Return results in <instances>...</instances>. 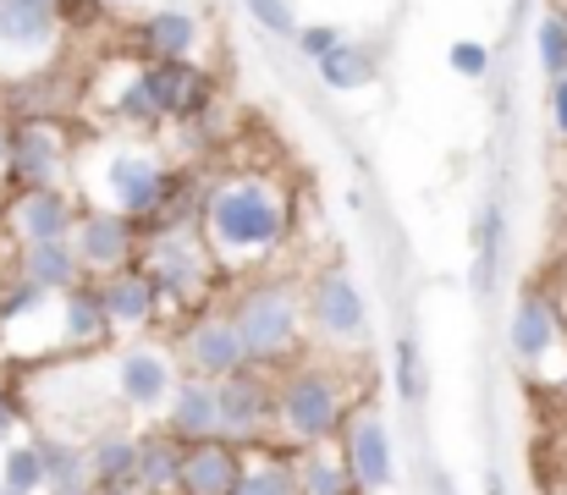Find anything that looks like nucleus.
<instances>
[{"label": "nucleus", "instance_id": "obj_1", "mask_svg": "<svg viewBox=\"0 0 567 495\" xmlns=\"http://www.w3.org/2000/svg\"><path fill=\"white\" fill-rule=\"evenodd\" d=\"M281 198L265 182H226L209 193V237L220 254H265L281 237Z\"/></svg>", "mask_w": 567, "mask_h": 495}, {"label": "nucleus", "instance_id": "obj_2", "mask_svg": "<svg viewBox=\"0 0 567 495\" xmlns=\"http://www.w3.org/2000/svg\"><path fill=\"white\" fill-rule=\"evenodd\" d=\"M215 408L226 446H259L270 430H281V391L259 374V363L215 380Z\"/></svg>", "mask_w": 567, "mask_h": 495}, {"label": "nucleus", "instance_id": "obj_3", "mask_svg": "<svg viewBox=\"0 0 567 495\" xmlns=\"http://www.w3.org/2000/svg\"><path fill=\"white\" fill-rule=\"evenodd\" d=\"M281 430L303 446H320L342 430V391L326 369H298L281 385Z\"/></svg>", "mask_w": 567, "mask_h": 495}, {"label": "nucleus", "instance_id": "obj_4", "mask_svg": "<svg viewBox=\"0 0 567 495\" xmlns=\"http://www.w3.org/2000/svg\"><path fill=\"white\" fill-rule=\"evenodd\" d=\"M237 336L248 347V363H276L292 341H298V303L287 287H259L243 314H237Z\"/></svg>", "mask_w": 567, "mask_h": 495}, {"label": "nucleus", "instance_id": "obj_5", "mask_svg": "<svg viewBox=\"0 0 567 495\" xmlns=\"http://www.w3.org/2000/svg\"><path fill=\"white\" fill-rule=\"evenodd\" d=\"M348 474L364 495L385 491L396 479V446H391V424L380 419L375 408L348 419Z\"/></svg>", "mask_w": 567, "mask_h": 495}, {"label": "nucleus", "instance_id": "obj_6", "mask_svg": "<svg viewBox=\"0 0 567 495\" xmlns=\"http://www.w3.org/2000/svg\"><path fill=\"white\" fill-rule=\"evenodd\" d=\"M50 44H55L50 0H0V55L6 61H39Z\"/></svg>", "mask_w": 567, "mask_h": 495}, {"label": "nucleus", "instance_id": "obj_7", "mask_svg": "<svg viewBox=\"0 0 567 495\" xmlns=\"http://www.w3.org/2000/svg\"><path fill=\"white\" fill-rule=\"evenodd\" d=\"M309 309H315V326L326 330L331 341H364V326H370L364 292H359L348 276H320Z\"/></svg>", "mask_w": 567, "mask_h": 495}, {"label": "nucleus", "instance_id": "obj_8", "mask_svg": "<svg viewBox=\"0 0 567 495\" xmlns=\"http://www.w3.org/2000/svg\"><path fill=\"white\" fill-rule=\"evenodd\" d=\"M243 446H226V441H198L188 446V463H183V495H231L243 479Z\"/></svg>", "mask_w": 567, "mask_h": 495}, {"label": "nucleus", "instance_id": "obj_9", "mask_svg": "<svg viewBox=\"0 0 567 495\" xmlns=\"http://www.w3.org/2000/svg\"><path fill=\"white\" fill-rule=\"evenodd\" d=\"M111 193H116V204H122L127 215H150V209H161V198H166V171L155 165V155L127 149V155L111 161Z\"/></svg>", "mask_w": 567, "mask_h": 495}, {"label": "nucleus", "instance_id": "obj_10", "mask_svg": "<svg viewBox=\"0 0 567 495\" xmlns=\"http://www.w3.org/2000/svg\"><path fill=\"white\" fill-rule=\"evenodd\" d=\"M166 430H172L183 446H198V441H220V408H215V385H204V380H177Z\"/></svg>", "mask_w": 567, "mask_h": 495}, {"label": "nucleus", "instance_id": "obj_11", "mask_svg": "<svg viewBox=\"0 0 567 495\" xmlns=\"http://www.w3.org/2000/svg\"><path fill=\"white\" fill-rule=\"evenodd\" d=\"M188 358L198 374H215V380L248 369V347H243V336H237V320H204V326H193Z\"/></svg>", "mask_w": 567, "mask_h": 495}, {"label": "nucleus", "instance_id": "obj_12", "mask_svg": "<svg viewBox=\"0 0 567 495\" xmlns=\"http://www.w3.org/2000/svg\"><path fill=\"white\" fill-rule=\"evenodd\" d=\"M116 380H122L127 408H138V413H155V408L172 402V391H177V374H172V363H166L161 352H127L122 369H116Z\"/></svg>", "mask_w": 567, "mask_h": 495}, {"label": "nucleus", "instance_id": "obj_13", "mask_svg": "<svg viewBox=\"0 0 567 495\" xmlns=\"http://www.w3.org/2000/svg\"><path fill=\"white\" fill-rule=\"evenodd\" d=\"M183 463H188V446L161 430V435H138V491L144 495H172L183 491Z\"/></svg>", "mask_w": 567, "mask_h": 495}, {"label": "nucleus", "instance_id": "obj_14", "mask_svg": "<svg viewBox=\"0 0 567 495\" xmlns=\"http://www.w3.org/2000/svg\"><path fill=\"white\" fill-rule=\"evenodd\" d=\"M513 352L524 358V363H540L551 347H557V309L540 298V292H529L518 309H513Z\"/></svg>", "mask_w": 567, "mask_h": 495}, {"label": "nucleus", "instance_id": "obj_15", "mask_svg": "<svg viewBox=\"0 0 567 495\" xmlns=\"http://www.w3.org/2000/svg\"><path fill=\"white\" fill-rule=\"evenodd\" d=\"M78 259L83 265H94V270H111V265H122L127 259V248H133V231H127V220L122 215H89L83 226H78Z\"/></svg>", "mask_w": 567, "mask_h": 495}, {"label": "nucleus", "instance_id": "obj_16", "mask_svg": "<svg viewBox=\"0 0 567 495\" xmlns=\"http://www.w3.org/2000/svg\"><path fill=\"white\" fill-rule=\"evenodd\" d=\"M150 281H155V292H166V298H193L198 281H204L198 248H193L188 237H166V243L155 248V270H150Z\"/></svg>", "mask_w": 567, "mask_h": 495}, {"label": "nucleus", "instance_id": "obj_17", "mask_svg": "<svg viewBox=\"0 0 567 495\" xmlns=\"http://www.w3.org/2000/svg\"><path fill=\"white\" fill-rule=\"evenodd\" d=\"M39 457H44V491L50 495H89L94 491L89 446H72V441H39Z\"/></svg>", "mask_w": 567, "mask_h": 495}, {"label": "nucleus", "instance_id": "obj_18", "mask_svg": "<svg viewBox=\"0 0 567 495\" xmlns=\"http://www.w3.org/2000/svg\"><path fill=\"white\" fill-rule=\"evenodd\" d=\"M22 270H28V281H33L39 292H72V287H78L83 259H78V248H72V243H28Z\"/></svg>", "mask_w": 567, "mask_h": 495}, {"label": "nucleus", "instance_id": "obj_19", "mask_svg": "<svg viewBox=\"0 0 567 495\" xmlns=\"http://www.w3.org/2000/svg\"><path fill=\"white\" fill-rule=\"evenodd\" d=\"M89 474H94V485H133L138 479V435H127V430L94 435Z\"/></svg>", "mask_w": 567, "mask_h": 495}, {"label": "nucleus", "instance_id": "obj_20", "mask_svg": "<svg viewBox=\"0 0 567 495\" xmlns=\"http://www.w3.org/2000/svg\"><path fill=\"white\" fill-rule=\"evenodd\" d=\"M17 226L28 243H66V226H72V209L55 187H39L17 204Z\"/></svg>", "mask_w": 567, "mask_h": 495}, {"label": "nucleus", "instance_id": "obj_21", "mask_svg": "<svg viewBox=\"0 0 567 495\" xmlns=\"http://www.w3.org/2000/svg\"><path fill=\"white\" fill-rule=\"evenodd\" d=\"M155 298H161V292H155L150 276H122V281H111V287L100 292L111 326H144V320L155 314Z\"/></svg>", "mask_w": 567, "mask_h": 495}, {"label": "nucleus", "instance_id": "obj_22", "mask_svg": "<svg viewBox=\"0 0 567 495\" xmlns=\"http://www.w3.org/2000/svg\"><path fill=\"white\" fill-rule=\"evenodd\" d=\"M11 165H17L28 182H55V171H61V144H55V133H50V127L17 133V138H11Z\"/></svg>", "mask_w": 567, "mask_h": 495}, {"label": "nucleus", "instance_id": "obj_23", "mask_svg": "<svg viewBox=\"0 0 567 495\" xmlns=\"http://www.w3.org/2000/svg\"><path fill=\"white\" fill-rule=\"evenodd\" d=\"M231 495H298V463L292 457H254Z\"/></svg>", "mask_w": 567, "mask_h": 495}, {"label": "nucleus", "instance_id": "obj_24", "mask_svg": "<svg viewBox=\"0 0 567 495\" xmlns=\"http://www.w3.org/2000/svg\"><path fill=\"white\" fill-rule=\"evenodd\" d=\"M298 495H359V485H353L348 463H337V457L315 452V457H303V463H298Z\"/></svg>", "mask_w": 567, "mask_h": 495}, {"label": "nucleus", "instance_id": "obj_25", "mask_svg": "<svg viewBox=\"0 0 567 495\" xmlns=\"http://www.w3.org/2000/svg\"><path fill=\"white\" fill-rule=\"evenodd\" d=\"M144 39H150L166 61H183L193 50V39H198V22H193L188 11H161V17L144 22Z\"/></svg>", "mask_w": 567, "mask_h": 495}, {"label": "nucleus", "instance_id": "obj_26", "mask_svg": "<svg viewBox=\"0 0 567 495\" xmlns=\"http://www.w3.org/2000/svg\"><path fill=\"white\" fill-rule=\"evenodd\" d=\"M370 78H375V61H370L364 50H353V44H342V50H331V55L320 61V83H326V89H337V94L364 89Z\"/></svg>", "mask_w": 567, "mask_h": 495}, {"label": "nucleus", "instance_id": "obj_27", "mask_svg": "<svg viewBox=\"0 0 567 495\" xmlns=\"http://www.w3.org/2000/svg\"><path fill=\"white\" fill-rule=\"evenodd\" d=\"M138 83L150 89V100H155L161 116L183 111V100H188V66H183V61H161V66L138 72Z\"/></svg>", "mask_w": 567, "mask_h": 495}, {"label": "nucleus", "instance_id": "obj_28", "mask_svg": "<svg viewBox=\"0 0 567 495\" xmlns=\"http://www.w3.org/2000/svg\"><path fill=\"white\" fill-rule=\"evenodd\" d=\"M111 330V314L100 303V292H72L66 298V341H100Z\"/></svg>", "mask_w": 567, "mask_h": 495}, {"label": "nucleus", "instance_id": "obj_29", "mask_svg": "<svg viewBox=\"0 0 567 495\" xmlns=\"http://www.w3.org/2000/svg\"><path fill=\"white\" fill-rule=\"evenodd\" d=\"M0 491H17V495H39L44 491V457L39 446H11L6 452V468H0Z\"/></svg>", "mask_w": 567, "mask_h": 495}, {"label": "nucleus", "instance_id": "obj_30", "mask_svg": "<svg viewBox=\"0 0 567 495\" xmlns=\"http://www.w3.org/2000/svg\"><path fill=\"white\" fill-rule=\"evenodd\" d=\"M391 358H396V396H402L408 408H413V402H424V391H430V385H424V363H419V341H413V336H402Z\"/></svg>", "mask_w": 567, "mask_h": 495}, {"label": "nucleus", "instance_id": "obj_31", "mask_svg": "<svg viewBox=\"0 0 567 495\" xmlns=\"http://www.w3.org/2000/svg\"><path fill=\"white\" fill-rule=\"evenodd\" d=\"M535 50H540V72H551V83L567 78V17H546L535 28Z\"/></svg>", "mask_w": 567, "mask_h": 495}, {"label": "nucleus", "instance_id": "obj_32", "mask_svg": "<svg viewBox=\"0 0 567 495\" xmlns=\"http://www.w3.org/2000/svg\"><path fill=\"white\" fill-rule=\"evenodd\" d=\"M254 22L270 33V39H298V22H292V6L287 0H248Z\"/></svg>", "mask_w": 567, "mask_h": 495}, {"label": "nucleus", "instance_id": "obj_33", "mask_svg": "<svg viewBox=\"0 0 567 495\" xmlns=\"http://www.w3.org/2000/svg\"><path fill=\"white\" fill-rule=\"evenodd\" d=\"M298 50H303L309 61H326L331 50H342V33L326 28V22H320V28H298Z\"/></svg>", "mask_w": 567, "mask_h": 495}, {"label": "nucleus", "instance_id": "obj_34", "mask_svg": "<svg viewBox=\"0 0 567 495\" xmlns=\"http://www.w3.org/2000/svg\"><path fill=\"white\" fill-rule=\"evenodd\" d=\"M452 72H463V78H485L491 72V50L485 44H452Z\"/></svg>", "mask_w": 567, "mask_h": 495}, {"label": "nucleus", "instance_id": "obj_35", "mask_svg": "<svg viewBox=\"0 0 567 495\" xmlns=\"http://www.w3.org/2000/svg\"><path fill=\"white\" fill-rule=\"evenodd\" d=\"M44 303V292L33 287V281H22V287H11V298H0V320H22V314H33Z\"/></svg>", "mask_w": 567, "mask_h": 495}, {"label": "nucleus", "instance_id": "obj_36", "mask_svg": "<svg viewBox=\"0 0 567 495\" xmlns=\"http://www.w3.org/2000/svg\"><path fill=\"white\" fill-rule=\"evenodd\" d=\"M122 116H127V122H155V116H161V111H155V100H150V89H144L138 78H133V83H127V94H122Z\"/></svg>", "mask_w": 567, "mask_h": 495}, {"label": "nucleus", "instance_id": "obj_37", "mask_svg": "<svg viewBox=\"0 0 567 495\" xmlns=\"http://www.w3.org/2000/svg\"><path fill=\"white\" fill-rule=\"evenodd\" d=\"M551 127L567 138V78H557V83H551Z\"/></svg>", "mask_w": 567, "mask_h": 495}, {"label": "nucleus", "instance_id": "obj_38", "mask_svg": "<svg viewBox=\"0 0 567 495\" xmlns=\"http://www.w3.org/2000/svg\"><path fill=\"white\" fill-rule=\"evenodd\" d=\"M11 430H17V408H11V402H6V391H0V441H6Z\"/></svg>", "mask_w": 567, "mask_h": 495}, {"label": "nucleus", "instance_id": "obj_39", "mask_svg": "<svg viewBox=\"0 0 567 495\" xmlns=\"http://www.w3.org/2000/svg\"><path fill=\"white\" fill-rule=\"evenodd\" d=\"M89 495H144V491H138V485H94Z\"/></svg>", "mask_w": 567, "mask_h": 495}, {"label": "nucleus", "instance_id": "obj_40", "mask_svg": "<svg viewBox=\"0 0 567 495\" xmlns=\"http://www.w3.org/2000/svg\"><path fill=\"white\" fill-rule=\"evenodd\" d=\"M485 495H507V485H502V474H485Z\"/></svg>", "mask_w": 567, "mask_h": 495}, {"label": "nucleus", "instance_id": "obj_41", "mask_svg": "<svg viewBox=\"0 0 567 495\" xmlns=\"http://www.w3.org/2000/svg\"><path fill=\"white\" fill-rule=\"evenodd\" d=\"M6 155H11V138H6V127H0V161H6Z\"/></svg>", "mask_w": 567, "mask_h": 495}, {"label": "nucleus", "instance_id": "obj_42", "mask_svg": "<svg viewBox=\"0 0 567 495\" xmlns=\"http://www.w3.org/2000/svg\"><path fill=\"white\" fill-rule=\"evenodd\" d=\"M0 495H17V491H0Z\"/></svg>", "mask_w": 567, "mask_h": 495}, {"label": "nucleus", "instance_id": "obj_43", "mask_svg": "<svg viewBox=\"0 0 567 495\" xmlns=\"http://www.w3.org/2000/svg\"><path fill=\"white\" fill-rule=\"evenodd\" d=\"M563 391H567V380H563Z\"/></svg>", "mask_w": 567, "mask_h": 495}]
</instances>
